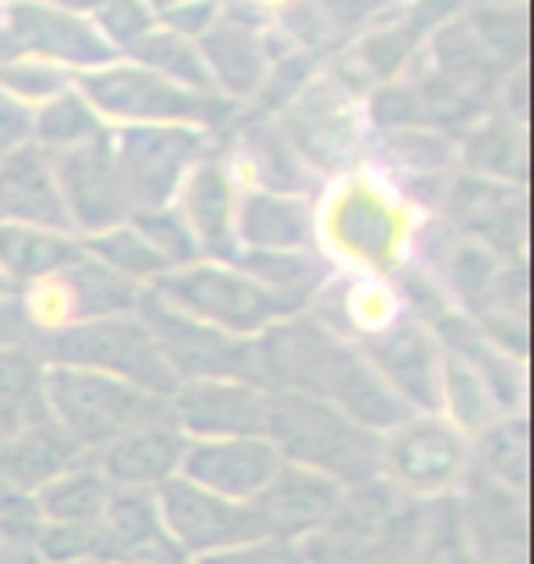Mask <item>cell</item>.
<instances>
[{
  "label": "cell",
  "mask_w": 534,
  "mask_h": 564,
  "mask_svg": "<svg viewBox=\"0 0 534 564\" xmlns=\"http://www.w3.org/2000/svg\"><path fill=\"white\" fill-rule=\"evenodd\" d=\"M257 359L268 389L304 392V397L334 403L351 422L367 425L378 436L392 433L414 414L378 378L359 345L334 334L312 312H297L268 326L257 337Z\"/></svg>",
  "instance_id": "1"
},
{
  "label": "cell",
  "mask_w": 534,
  "mask_h": 564,
  "mask_svg": "<svg viewBox=\"0 0 534 564\" xmlns=\"http://www.w3.org/2000/svg\"><path fill=\"white\" fill-rule=\"evenodd\" d=\"M428 502H414L381 477L340 491L337 510L301 550L312 564H414Z\"/></svg>",
  "instance_id": "2"
},
{
  "label": "cell",
  "mask_w": 534,
  "mask_h": 564,
  "mask_svg": "<svg viewBox=\"0 0 534 564\" xmlns=\"http://www.w3.org/2000/svg\"><path fill=\"white\" fill-rule=\"evenodd\" d=\"M264 436L282 462L329 477L340 488L378 480L381 436L351 422L345 411H337L326 400L271 389Z\"/></svg>",
  "instance_id": "3"
},
{
  "label": "cell",
  "mask_w": 534,
  "mask_h": 564,
  "mask_svg": "<svg viewBox=\"0 0 534 564\" xmlns=\"http://www.w3.org/2000/svg\"><path fill=\"white\" fill-rule=\"evenodd\" d=\"M411 239L403 202L389 184L373 176L348 173L326 198L323 217H315V246H323L329 264L348 272H384L403 264V246Z\"/></svg>",
  "instance_id": "4"
},
{
  "label": "cell",
  "mask_w": 534,
  "mask_h": 564,
  "mask_svg": "<svg viewBox=\"0 0 534 564\" xmlns=\"http://www.w3.org/2000/svg\"><path fill=\"white\" fill-rule=\"evenodd\" d=\"M33 348L44 356V364L96 370V375L118 378L124 386L151 392V397L168 400L179 386L162 352H157L140 312L66 323L59 330L33 337Z\"/></svg>",
  "instance_id": "5"
},
{
  "label": "cell",
  "mask_w": 534,
  "mask_h": 564,
  "mask_svg": "<svg viewBox=\"0 0 534 564\" xmlns=\"http://www.w3.org/2000/svg\"><path fill=\"white\" fill-rule=\"evenodd\" d=\"M44 386H48V411L55 425L88 458L135 425L173 419L165 397H151V392L96 375V370L48 364Z\"/></svg>",
  "instance_id": "6"
},
{
  "label": "cell",
  "mask_w": 534,
  "mask_h": 564,
  "mask_svg": "<svg viewBox=\"0 0 534 564\" xmlns=\"http://www.w3.org/2000/svg\"><path fill=\"white\" fill-rule=\"evenodd\" d=\"M146 290L173 308L195 315V319L231 337H246V341H257L268 326L297 315L231 261H195L176 268V272H165Z\"/></svg>",
  "instance_id": "7"
},
{
  "label": "cell",
  "mask_w": 534,
  "mask_h": 564,
  "mask_svg": "<svg viewBox=\"0 0 534 564\" xmlns=\"http://www.w3.org/2000/svg\"><path fill=\"white\" fill-rule=\"evenodd\" d=\"M472 444L443 414H411L381 436L378 477L414 502H439L461 491Z\"/></svg>",
  "instance_id": "8"
},
{
  "label": "cell",
  "mask_w": 534,
  "mask_h": 564,
  "mask_svg": "<svg viewBox=\"0 0 534 564\" xmlns=\"http://www.w3.org/2000/svg\"><path fill=\"white\" fill-rule=\"evenodd\" d=\"M135 312L146 323L157 352H162L179 386L184 381H253V386H264L257 341L216 330V326L154 297L151 290L140 293Z\"/></svg>",
  "instance_id": "9"
},
{
  "label": "cell",
  "mask_w": 534,
  "mask_h": 564,
  "mask_svg": "<svg viewBox=\"0 0 534 564\" xmlns=\"http://www.w3.org/2000/svg\"><path fill=\"white\" fill-rule=\"evenodd\" d=\"M81 96L103 118V126H190L209 129L224 115V104L212 96L190 93L140 66L96 70L81 82Z\"/></svg>",
  "instance_id": "10"
},
{
  "label": "cell",
  "mask_w": 534,
  "mask_h": 564,
  "mask_svg": "<svg viewBox=\"0 0 534 564\" xmlns=\"http://www.w3.org/2000/svg\"><path fill=\"white\" fill-rule=\"evenodd\" d=\"M124 198L132 213L173 206L179 184L209 151L206 129L190 126H129L110 132Z\"/></svg>",
  "instance_id": "11"
},
{
  "label": "cell",
  "mask_w": 534,
  "mask_h": 564,
  "mask_svg": "<svg viewBox=\"0 0 534 564\" xmlns=\"http://www.w3.org/2000/svg\"><path fill=\"white\" fill-rule=\"evenodd\" d=\"M154 506L165 539L187 561H201L264 539V528H260L257 513L249 510V502L220 499V495L198 488L184 477H173L162 488H154Z\"/></svg>",
  "instance_id": "12"
},
{
  "label": "cell",
  "mask_w": 534,
  "mask_h": 564,
  "mask_svg": "<svg viewBox=\"0 0 534 564\" xmlns=\"http://www.w3.org/2000/svg\"><path fill=\"white\" fill-rule=\"evenodd\" d=\"M48 158L55 165V180H59L66 220H70L77 239H92V235H103L132 217L118 162H113L110 132Z\"/></svg>",
  "instance_id": "13"
},
{
  "label": "cell",
  "mask_w": 534,
  "mask_h": 564,
  "mask_svg": "<svg viewBox=\"0 0 534 564\" xmlns=\"http://www.w3.org/2000/svg\"><path fill=\"white\" fill-rule=\"evenodd\" d=\"M282 137L308 173L340 176L362 151V110L337 85H315L293 99Z\"/></svg>",
  "instance_id": "14"
},
{
  "label": "cell",
  "mask_w": 534,
  "mask_h": 564,
  "mask_svg": "<svg viewBox=\"0 0 534 564\" xmlns=\"http://www.w3.org/2000/svg\"><path fill=\"white\" fill-rule=\"evenodd\" d=\"M359 352L378 370V378L414 414H439L443 348L436 334L417 319H400L389 330L362 337Z\"/></svg>",
  "instance_id": "15"
},
{
  "label": "cell",
  "mask_w": 534,
  "mask_h": 564,
  "mask_svg": "<svg viewBox=\"0 0 534 564\" xmlns=\"http://www.w3.org/2000/svg\"><path fill=\"white\" fill-rule=\"evenodd\" d=\"M271 389L253 381H184L168 397V414L187 440L264 436Z\"/></svg>",
  "instance_id": "16"
},
{
  "label": "cell",
  "mask_w": 534,
  "mask_h": 564,
  "mask_svg": "<svg viewBox=\"0 0 534 564\" xmlns=\"http://www.w3.org/2000/svg\"><path fill=\"white\" fill-rule=\"evenodd\" d=\"M282 458L268 444V436H235V440H187L179 477L198 484L220 499L253 502L279 473Z\"/></svg>",
  "instance_id": "17"
},
{
  "label": "cell",
  "mask_w": 534,
  "mask_h": 564,
  "mask_svg": "<svg viewBox=\"0 0 534 564\" xmlns=\"http://www.w3.org/2000/svg\"><path fill=\"white\" fill-rule=\"evenodd\" d=\"M469 535L472 564H527V499L498 488L469 466L454 495Z\"/></svg>",
  "instance_id": "18"
},
{
  "label": "cell",
  "mask_w": 534,
  "mask_h": 564,
  "mask_svg": "<svg viewBox=\"0 0 534 564\" xmlns=\"http://www.w3.org/2000/svg\"><path fill=\"white\" fill-rule=\"evenodd\" d=\"M340 491L345 488L329 477L282 462L268 488L249 502V510L257 513L260 528H264V539L301 546L329 521V513L340 502Z\"/></svg>",
  "instance_id": "19"
},
{
  "label": "cell",
  "mask_w": 534,
  "mask_h": 564,
  "mask_svg": "<svg viewBox=\"0 0 534 564\" xmlns=\"http://www.w3.org/2000/svg\"><path fill=\"white\" fill-rule=\"evenodd\" d=\"M238 184L220 158H201L179 184L173 209L184 217L187 231L195 235L201 261H235V217H238Z\"/></svg>",
  "instance_id": "20"
},
{
  "label": "cell",
  "mask_w": 534,
  "mask_h": 564,
  "mask_svg": "<svg viewBox=\"0 0 534 564\" xmlns=\"http://www.w3.org/2000/svg\"><path fill=\"white\" fill-rule=\"evenodd\" d=\"M0 224L70 231L52 158L37 143H19L0 154Z\"/></svg>",
  "instance_id": "21"
},
{
  "label": "cell",
  "mask_w": 534,
  "mask_h": 564,
  "mask_svg": "<svg viewBox=\"0 0 534 564\" xmlns=\"http://www.w3.org/2000/svg\"><path fill=\"white\" fill-rule=\"evenodd\" d=\"M187 436L179 433L173 419L135 425L118 440H110L103 451H96L92 462L103 473L110 488H143L154 491L165 480L179 477Z\"/></svg>",
  "instance_id": "22"
},
{
  "label": "cell",
  "mask_w": 534,
  "mask_h": 564,
  "mask_svg": "<svg viewBox=\"0 0 534 564\" xmlns=\"http://www.w3.org/2000/svg\"><path fill=\"white\" fill-rule=\"evenodd\" d=\"M235 239L238 250L257 253L319 250L315 246V209L304 195H279V191L249 187L238 195Z\"/></svg>",
  "instance_id": "23"
},
{
  "label": "cell",
  "mask_w": 534,
  "mask_h": 564,
  "mask_svg": "<svg viewBox=\"0 0 534 564\" xmlns=\"http://www.w3.org/2000/svg\"><path fill=\"white\" fill-rule=\"evenodd\" d=\"M81 458L88 455H81V451L70 444V436L52 419L44 425L26 429V433L0 440V484H11V488H22V491H37L48 480L59 477V473L77 466Z\"/></svg>",
  "instance_id": "24"
},
{
  "label": "cell",
  "mask_w": 534,
  "mask_h": 564,
  "mask_svg": "<svg viewBox=\"0 0 534 564\" xmlns=\"http://www.w3.org/2000/svg\"><path fill=\"white\" fill-rule=\"evenodd\" d=\"M48 364L33 345L0 348V440L52 422Z\"/></svg>",
  "instance_id": "25"
},
{
  "label": "cell",
  "mask_w": 534,
  "mask_h": 564,
  "mask_svg": "<svg viewBox=\"0 0 534 564\" xmlns=\"http://www.w3.org/2000/svg\"><path fill=\"white\" fill-rule=\"evenodd\" d=\"M77 257H81L77 235L26 228V224H0V272L15 282L19 293L55 279Z\"/></svg>",
  "instance_id": "26"
},
{
  "label": "cell",
  "mask_w": 534,
  "mask_h": 564,
  "mask_svg": "<svg viewBox=\"0 0 534 564\" xmlns=\"http://www.w3.org/2000/svg\"><path fill=\"white\" fill-rule=\"evenodd\" d=\"M231 264L242 268L246 275H253L260 286H268L293 312H308L312 301L319 297L323 286L329 282V275H334V264L319 250H290V253L238 250Z\"/></svg>",
  "instance_id": "27"
},
{
  "label": "cell",
  "mask_w": 534,
  "mask_h": 564,
  "mask_svg": "<svg viewBox=\"0 0 534 564\" xmlns=\"http://www.w3.org/2000/svg\"><path fill=\"white\" fill-rule=\"evenodd\" d=\"M99 543H103V554L121 564L146 554V550L168 543L162 532V521H157V506H154V491L143 488H110V499L103 506V517L96 521Z\"/></svg>",
  "instance_id": "28"
},
{
  "label": "cell",
  "mask_w": 534,
  "mask_h": 564,
  "mask_svg": "<svg viewBox=\"0 0 534 564\" xmlns=\"http://www.w3.org/2000/svg\"><path fill=\"white\" fill-rule=\"evenodd\" d=\"M439 414L447 419L458 433L469 440H480L487 429H494L505 419L491 389L483 386V378L476 375L469 364L443 352V381H439Z\"/></svg>",
  "instance_id": "29"
},
{
  "label": "cell",
  "mask_w": 534,
  "mask_h": 564,
  "mask_svg": "<svg viewBox=\"0 0 534 564\" xmlns=\"http://www.w3.org/2000/svg\"><path fill=\"white\" fill-rule=\"evenodd\" d=\"M44 521L55 524H96L103 517V506L110 499V484L103 473L96 469L92 458H81L77 466L59 473L44 488L33 491Z\"/></svg>",
  "instance_id": "30"
},
{
  "label": "cell",
  "mask_w": 534,
  "mask_h": 564,
  "mask_svg": "<svg viewBox=\"0 0 534 564\" xmlns=\"http://www.w3.org/2000/svg\"><path fill=\"white\" fill-rule=\"evenodd\" d=\"M472 469L498 488L527 499V433L524 414H505L480 440H472Z\"/></svg>",
  "instance_id": "31"
},
{
  "label": "cell",
  "mask_w": 534,
  "mask_h": 564,
  "mask_svg": "<svg viewBox=\"0 0 534 564\" xmlns=\"http://www.w3.org/2000/svg\"><path fill=\"white\" fill-rule=\"evenodd\" d=\"M103 132H110V129L92 110V104H88L81 93H70V88H66V93H59L55 99H48V104L37 107L30 140L37 143L44 154H63V151H70V147L99 140Z\"/></svg>",
  "instance_id": "32"
},
{
  "label": "cell",
  "mask_w": 534,
  "mask_h": 564,
  "mask_svg": "<svg viewBox=\"0 0 534 564\" xmlns=\"http://www.w3.org/2000/svg\"><path fill=\"white\" fill-rule=\"evenodd\" d=\"M242 162L253 173L260 191H279V195H304L312 184V173L304 169L297 151L279 129L257 126L242 137Z\"/></svg>",
  "instance_id": "33"
},
{
  "label": "cell",
  "mask_w": 534,
  "mask_h": 564,
  "mask_svg": "<svg viewBox=\"0 0 534 564\" xmlns=\"http://www.w3.org/2000/svg\"><path fill=\"white\" fill-rule=\"evenodd\" d=\"M81 250L88 257H96L99 264H107L110 272L129 279L132 286H140V290H146L154 279H162L168 272V264L154 253V246L146 242L129 220L103 235H92V239H81Z\"/></svg>",
  "instance_id": "34"
},
{
  "label": "cell",
  "mask_w": 534,
  "mask_h": 564,
  "mask_svg": "<svg viewBox=\"0 0 534 564\" xmlns=\"http://www.w3.org/2000/svg\"><path fill=\"white\" fill-rule=\"evenodd\" d=\"M414 564H472L469 535H465L461 510L454 495L450 499L428 502L425 535H422V546H417Z\"/></svg>",
  "instance_id": "35"
},
{
  "label": "cell",
  "mask_w": 534,
  "mask_h": 564,
  "mask_svg": "<svg viewBox=\"0 0 534 564\" xmlns=\"http://www.w3.org/2000/svg\"><path fill=\"white\" fill-rule=\"evenodd\" d=\"M129 224L143 235L146 242L154 246V253L168 264V272L201 261V250H198L195 235L187 231L184 217H179L173 206H165V209H140V213H132Z\"/></svg>",
  "instance_id": "36"
},
{
  "label": "cell",
  "mask_w": 534,
  "mask_h": 564,
  "mask_svg": "<svg viewBox=\"0 0 534 564\" xmlns=\"http://www.w3.org/2000/svg\"><path fill=\"white\" fill-rule=\"evenodd\" d=\"M41 528H44V513L37 506V495L0 484V550L4 554L33 557Z\"/></svg>",
  "instance_id": "37"
},
{
  "label": "cell",
  "mask_w": 534,
  "mask_h": 564,
  "mask_svg": "<svg viewBox=\"0 0 534 564\" xmlns=\"http://www.w3.org/2000/svg\"><path fill=\"white\" fill-rule=\"evenodd\" d=\"M33 557L41 564H74L85 557L110 561L103 554V543H99L96 524H55V521H44L37 546H33Z\"/></svg>",
  "instance_id": "38"
},
{
  "label": "cell",
  "mask_w": 534,
  "mask_h": 564,
  "mask_svg": "<svg viewBox=\"0 0 534 564\" xmlns=\"http://www.w3.org/2000/svg\"><path fill=\"white\" fill-rule=\"evenodd\" d=\"M195 564H312L297 543H279V539H257V543L224 550V554L201 557Z\"/></svg>",
  "instance_id": "39"
},
{
  "label": "cell",
  "mask_w": 534,
  "mask_h": 564,
  "mask_svg": "<svg viewBox=\"0 0 534 564\" xmlns=\"http://www.w3.org/2000/svg\"><path fill=\"white\" fill-rule=\"evenodd\" d=\"M30 132H33L30 107H22L19 99H11L4 88H0V154L19 143H30Z\"/></svg>",
  "instance_id": "40"
},
{
  "label": "cell",
  "mask_w": 534,
  "mask_h": 564,
  "mask_svg": "<svg viewBox=\"0 0 534 564\" xmlns=\"http://www.w3.org/2000/svg\"><path fill=\"white\" fill-rule=\"evenodd\" d=\"M11 345H33V330L22 315L19 297H0V348Z\"/></svg>",
  "instance_id": "41"
},
{
  "label": "cell",
  "mask_w": 534,
  "mask_h": 564,
  "mask_svg": "<svg viewBox=\"0 0 534 564\" xmlns=\"http://www.w3.org/2000/svg\"><path fill=\"white\" fill-rule=\"evenodd\" d=\"M121 564H195V561H187L173 543H162V546L146 550V554L132 557V561H121Z\"/></svg>",
  "instance_id": "42"
},
{
  "label": "cell",
  "mask_w": 534,
  "mask_h": 564,
  "mask_svg": "<svg viewBox=\"0 0 534 564\" xmlns=\"http://www.w3.org/2000/svg\"><path fill=\"white\" fill-rule=\"evenodd\" d=\"M0 297H19V290H15V282H11L4 272H0Z\"/></svg>",
  "instance_id": "43"
}]
</instances>
